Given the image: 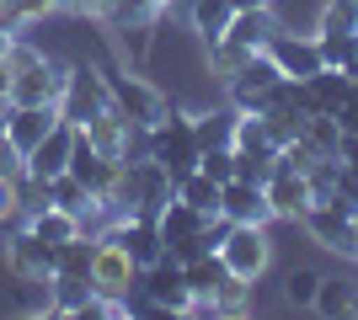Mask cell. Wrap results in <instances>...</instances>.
Listing matches in <instances>:
<instances>
[{
	"mask_svg": "<svg viewBox=\"0 0 358 320\" xmlns=\"http://www.w3.org/2000/svg\"><path fill=\"white\" fill-rule=\"evenodd\" d=\"M268 203H273V219L299 224V219H305V208L315 203L310 182H305V171H273V176H268Z\"/></svg>",
	"mask_w": 358,
	"mask_h": 320,
	"instance_id": "cell-15",
	"label": "cell"
},
{
	"mask_svg": "<svg viewBox=\"0 0 358 320\" xmlns=\"http://www.w3.org/2000/svg\"><path fill=\"white\" fill-rule=\"evenodd\" d=\"M193 305L198 299L187 289V273H182V261L171 251L139 273V294L129 299V310H150V315H193Z\"/></svg>",
	"mask_w": 358,
	"mask_h": 320,
	"instance_id": "cell-2",
	"label": "cell"
},
{
	"mask_svg": "<svg viewBox=\"0 0 358 320\" xmlns=\"http://www.w3.org/2000/svg\"><path fill=\"white\" fill-rule=\"evenodd\" d=\"M353 32H358V0H327L315 38H353Z\"/></svg>",
	"mask_w": 358,
	"mask_h": 320,
	"instance_id": "cell-30",
	"label": "cell"
},
{
	"mask_svg": "<svg viewBox=\"0 0 358 320\" xmlns=\"http://www.w3.org/2000/svg\"><path fill=\"white\" fill-rule=\"evenodd\" d=\"M220 261H224V273L257 283V277L273 267V235H268V224H230V229H224V241H220Z\"/></svg>",
	"mask_w": 358,
	"mask_h": 320,
	"instance_id": "cell-5",
	"label": "cell"
},
{
	"mask_svg": "<svg viewBox=\"0 0 358 320\" xmlns=\"http://www.w3.org/2000/svg\"><path fill=\"white\" fill-rule=\"evenodd\" d=\"M102 107H113V80H107L102 64H64V91H59V118L80 123L96 118Z\"/></svg>",
	"mask_w": 358,
	"mask_h": 320,
	"instance_id": "cell-4",
	"label": "cell"
},
{
	"mask_svg": "<svg viewBox=\"0 0 358 320\" xmlns=\"http://www.w3.org/2000/svg\"><path fill=\"white\" fill-rule=\"evenodd\" d=\"M315 289H321V273H315V267H294V273L284 277V305H294V310H310Z\"/></svg>",
	"mask_w": 358,
	"mask_h": 320,
	"instance_id": "cell-33",
	"label": "cell"
},
{
	"mask_svg": "<svg viewBox=\"0 0 358 320\" xmlns=\"http://www.w3.org/2000/svg\"><path fill=\"white\" fill-rule=\"evenodd\" d=\"M230 150L236 155H278V144L268 139V128H262V112H236V134H230Z\"/></svg>",
	"mask_w": 358,
	"mask_h": 320,
	"instance_id": "cell-26",
	"label": "cell"
},
{
	"mask_svg": "<svg viewBox=\"0 0 358 320\" xmlns=\"http://www.w3.org/2000/svg\"><path fill=\"white\" fill-rule=\"evenodd\" d=\"M348 75H353V80H358V59H353V64H348Z\"/></svg>",
	"mask_w": 358,
	"mask_h": 320,
	"instance_id": "cell-44",
	"label": "cell"
},
{
	"mask_svg": "<svg viewBox=\"0 0 358 320\" xmlns=\"http://www.w3.org/2000/svg\"><path fill=\"white\" fill-rule=\"evenodd\" d=\"M198 134H193V112L187 107H166V118L150 128V160H161L171 176L198 171Z\"/></svg>",
	"mask_w": 358,
	"mask_h": 320,
	"instance_id": "cell-3",
	"label": "cell"
},
{
	"mask_svg": "<svg viewBox=\"0 0 358 320\" xmlns=\"http://www.w3.org/2000/svg\"><path fill=\"white\" fill-rule=\"evenodd\" d=\"M0 261H6V273H11L16 283H48V277H54V245L38 241L27 224L6 235V245H0Z\"/></svg>",
	"mask_w": 358,
	"mask_h": 320,
	"instance_id": "cell-8",
	"label": "cell"
},
{
	"mask_svg": "<svg viewBox=\"0 0 358 320\" xmlns=\"http://www.w3.org/2000/svg\"><path fill=\"white\" fill-rule=\"evenodd\" d=\"M193 134H198V150H214V144H230V134H236V107H203V112H193Z\"/></svg>",
	"mask_w": 358,
	"mask_h": 320,
	"instance_id": "cell-25",
	"label": "cell"
},
{
	"mask_svg": "<svg viewBox=\"0 0 358 320\" xmlns=\"http://www.w3.org/2000/svg\"><path fill=\"white\" fill-rule=\"evenodd\" d=\"M6 112H11V102H0V134H6Z\"/></svg>",
	"mask_w": 358,
	"mask_h": 320,
	"instance_id": "cell-42",
	"label": "cell"
},
{
	"mask_svg": "<svg viewBox=\"0 0 358 320\" xmlns=\"http://www.w3.org/2000/svg\"><path fill=\"white\" fill-rule=\"evenodd\" d=\"M177 198L193 203L198 213H220V182L203 171H187V176H177Z\"/></svg>",
	"mask_w": 358,
	"mask_h": 320,
	"instance_id": "cell-31",
	"label": "cell"
},
{
	"mask_svg": "<svg viewBox=\"0 0 358 320\" xmlns=\"http://www.w3.org/2000/svg\"><path fill=\"white\" fill-rule=\"evenodd\" d=\"M161 16H166V0H113L102 11V22L118 32V38H129V32H134V38H150V32L161 27Z\"/></svg>",
	"mask_w": 358,
	"mask_h": 320,
	"instance_id": "cell-17",
	"label": "cell"
},
{
	"mask_svg": "<svg viewBox=\"0 0 358 320\" xmlns=\"http://www.w3.org/2000/svg\"><path fill=\"white\" fill-rule=\"evenodd\" d=\"M54 11H70V0H11V6H6V22H11L16 32H27L32 22H43V16H54Z\"/></svg>",
	"mask_w": 358,
	"mask_h": 320,
	"instance_id": "cell-32",
	"label": "cell"
},
{
	"mask_svg": "<svg viewBox=\"0 0 358 320\" xmlns=\"http://www.w3.org/2000/svg\"><path fill=\"white\" fill-rule=\"evenodd\" d=\"M113 0H70V11H80V16H102Z\"/></svg>",
	"mask_w": 358,
	"mask_h": 320,
	"instance_id": "cell-39",
	"label": "cell"
},
{
	"mask_svg": "<svg viewBox=\"0 0 358 320\" xmlns=\"http://www.w3.org/2000/svg\"><path fill=\"white\" fill-rule=\"evenodd\" d=\"M299 229H305L321 251L353 261V219H348L343 208H331V203H310V208H305V219H299Z\"/></svg>",
	"mask_w": 358,
	"mask_h": 320,
	"instance_id": "cell-12",
	"label": "cell"
},
{
	"mask_svg": "<svg viewBox=\"0 0 358 320\" xmlns=\"http://www.w3.org/2000/svg\"><path fill=\"white\" fill-rule=\"evenodd\" d=\"M209 219H214V213H198L193 203L171 198L161 213H155V229H161L166 245H177V241H187V235H203V224H209Z\"/></svg>",
	"mask_w": 358,
	"mask_h": 320,
	"instance_id": "cell-19",
	"label": "cell"
},
{
	"mask_svg": "<svg viewBox=\"0 0 358 320\" xmlns=\"http://www.w3.org/2000/svg\"><path fill=\"white\" fill-rule=\"evenodd\" d=\"M91 257H96V235H75V241L54 245V273H64V277H91Z\"/></svg>",
	"mask_w": 358,
	"mask_h": 320,
	"instance_id": "cell-28",
	"label": "cell"
},
{
	"mask_svg": "<svg viewBox=\"0 0 358 320\" xmlns=\"http://www.w3.org/2000/svg\"><path fill=\"white\" fill-rule=\"evenodd\" d=\"M139 273H145V267H139V261L129 257L118 241L96 235V257H91V289L102 294V299H123V305H129V299L139 294Z\"/></svg>",
	"mask_w": 358,
	"mask_h": 320,
	"instance_id": "cell-6",
	"label": "cell"
},
{
	"mask_svg": "<svg viewBox=\"0 0 358 320\" xmlns=\"http://www.w3.org/2000/svg\"><path fill=\"white\" fill-rule=\"evenodd\" d=\"M16 219H22V208H16V182L0 176V224H16Z\"/></svg>",
	"mask_w": 358,
	"mask_h": 320,
	"instance_id": "cell-37",
	"label": "cell"
},
{
	"mask_svg": "<svg viewBox=\"0 0 358 320\" xmlns=\"http://www.w3.org/2000/svg\"><path fill=\"white\" fill-rule=\"evenodd\" d=\"M278 80H284V70H278L268 54H252V64H246V70L224 86V96H230V107H236V112H268L273 91H278Z\"/></svg>",
	"mask_w": 358,
	"mask_h": 320,
	"instance_id": "cell-9",
	"label": "cell"
},
{
	"mask_svg": "<svg viewBox=\"0 0 358 320\" xmlns=\"http://www.w3.org/2000/svg\"><path fill=\"white\" fill-rule=\"evenodd\" d=\"M310 310L321 320H348L358 315V289H353V277H321V289H315Z\"/></svg>",
	"mask_w": 358,
	"mask_h": 320,
	"instance_id": "cell-20",
	"label": "cell"
},
{
	"mask_svg": "<svg viewBox=\"0 0 358 320\" xmlns=\"http://www.w3.org/2000/svg\"><path fill=\"white\" fill-rule=\"evenodd\" d=\"M278 27H284V22L273 16V6H257V11H236V16H230V32H224V38H236V43H246V48H257V54H262V48H268V38H273Z\"/></svg>",
	"mask_w": 358,
	"mask_h": 320,
	"instance_id": "cell-21",
	"label": "cell"
},
{
	"mask_svg": "<svg viewBox=\"0 0 358 320\" xmlns=\"http://www.w3.org/2000/svg\"><path fill=\"white\" fill-rule=\"evenodd\" d=\"M48 176H32V171H22V176H16V208H22V219H27V213H38V208H48Z\"/></svg>",
	"mask_w": 358,
	"mask_h": 320,
	"instance_id": "cell-34",
	"label": "cell"
},
{
	"mask_svg": "<svg viewBox=\"0 0 358 320\" xmlns=\"http://www.w3.org/2000/svg\"><path fill=\"white\" fill-rule=\"evenodd\" d=\"M22 224H27L32 235H38V241H48V245H64V241H75V235H80V213L59 208V203H48V208L27 213Z\"/></svg>",
	"mask_w": 358,
	"mask_h": 320,
	"instance_id": "cell-22",
	"label": "cell"
},
{
	"mask_svg": "<svg viewBox=\"0 0 358 320\" xmlns=\"http://www.w3.org/2000/svg\"><path fill=\"white\" fill-rule=\"evenodd\" d=\"M22 171H27V155H22V150L11 144V139L0 134V176H6V182H16Z\"/></svg>",
	"mask_w": 358,
	"mask_h": 320,
	"instance_id": "cell-36",
	"label": "cell"
},
{
	"mask_svg": "<svg viewBox=\"0 0 358 320\" xmlns=\"http://www.w3.org/2000/svg\"><path fill=\"white\" fill-rule=\"evenodd\" d=\"M107 80H113V107H118V112L134 123V128H155V123L166 118L171 96H166L155 80L129 75V70H107Z\"/></svg>",
	"mask_w": 358,
	"mask_h": 320,
	"instance_id": "cell-7",
	"label": "cell"
},
{
	"mask_svg": "<svg viewBox=\"0 0 358 320\" xmlns=\"http://www.w3.org/2000/svg\"><path fill=\"white\" fill-rule=\"evenodd\" d=\"M230 16H236L230 0H187V22H193V32L203 43H214V38L230 32Z\"/></svg>",
	"mask_w": 358,
	"mask_h": 320,
	"instance_id": "cell-24",
	"label": "cell"
},
{
	"mask_svg": "<svg viewBox=\"0 0 358 320\" xmlns=\"http://www.w3.org/2000/svg\"><path fill=\"white\" fill-rule=\"evenodd\" d=\"M220 219H230V224H273L268 187L246 182V176H230L220 187Z\"/></svg>",
	"mask_w": 358,
	"mask_h": 320,
	"instance_id": "cell-13",
	"label": "cell"
},
{
	"mask_svg": "<svg viewBox=\"0 0 358 320\" xmlns=\"http://www.w3.org/2000/svg\"><path fill=\"white\" fill-rule=\"evenodd\" d=\"M48 289H54V315H80V310H86V299L96 289H91V277H64V273H54L48 277Z\"/></svg>",
	"mask_w": 358,
	"mask_h": 320,
	"instance_id": "cell-29",
	"label": "cell"
},
{
	"mask_svg": "<svg viewBox=\"0 0 358 320\" xmlns=\"http://www.w3.org/2000/svg\"><path fill=\"white\" fill-rule=\"evenodd\" d=\"M102 235H107V241H118L123 251L139 261V267H150V261L166 257V241H161V229H155V219H150V213H118Z\"/></svg>",
	"mask_w": 358,
	"mask_h": 320,
	"instance_id": "cell-11",
	"label": "cell"
},
{
	"mask_svg": "<svg viewBox=\"0 0 358 320\" xmlns=\"http://www.w3.org/2000/svg\"><path fill=\"white\" fill-rule=\"evenodd\" d=\"M236 11H257V6H273V0H230Z\"/></svg>",
	"mask_w": 358,
	"mask_h": 320,
	"instance_id": "cell-41",
	"label": "cell"
},
{
	"mask_svg": "<svg viewBox=\"0 0 358 320\" xmlns=\"http://www.w3.org/2000/svg\"><path fill=\"white\" fill-rule=\"evenodd\" d=\"M198 171H203V176H214V182H230V176H236V150H230V144H214V150H203L198 155Z\"/></svg>",
	"mask_w": 358,
	"mask_h": 320,
	"instance_id": "cell-35",
	"label": "cell"
},
{
	"mask_svg": "<svg viewBox=\"0 0 358 320\" xmlns=\"http://www.w3.org/2000/svg\"><path fill=\"white\" fill-rule=\"evenodd\" d=\"M70 155H75V123L59 118L38 144H32L27 171H32V176H59V171H70Z\"/></svg>",
	"mask_w": 358,
	"mask_h": 320,
	"instance_id": "cell-16",
	"label": "cell"
},
{
	"mask_svg": "<svg viewBox=\"0 0 358 320\" xmlns=\"http://www.w3.org/2000/svg\"><path fill=\"white\" fill-rule=\"evenodd\" d=\"M59 123V107H11L6 112V139H11L22 155H32V144Z\"/></svg>",
	"mask_w": 358,
	"mask_h": 320,
	"instance_id": "cell-18",
	"label": "cell"
},
{
	"mask_svg": "<svg viewBox=\"0 0 358 320\" xmlns=\"http://www.w3.org/2000/svg\"><path fill=\"white\" fill-rule=\"evenodd\" d=\"M278 70H284L289 80H310L315 70H327V59H321V43H315V32H289L278 27L268 38V48H262Z\"/></svg>",
	"mask_w": 358,
	"mask_h": 320,
	"instance_id": "cell-10",
	"label": "cell"
},
{
	"mask_svg": "<svg viewBox=\"0 0 358 320\" xmlns=\"http://www.w3.org/2000/svg\"><path fill=\"white\" fill-rule=\"evenodd\" d=\"M6 64H11V91H6V102H11V107H59L64 64L48 59L27 32L16 38V48H11V59H6Z\"/></svg>",
	"mask_w": 358,
	"mask_h": 320,
	"instance_id": "cell-1",
	"label": "cell"
},
{
	"mask_svg": "<svg viewBox=\"0 0 358 320\" xmlns=\"http://www.w3.org/2000/svg\"><path fill=\"white\" fill-rule=\"evenodd\" d=\"M6 91H11V64H0V102H6Z\"/></svg>",
	"mask_w": 358,
	"mask_h": 320,
	"instance_id": "cell-40",
	"label": "cell"
},
{
	"mask_svg": "<svg viewBox=\"0 0 358 320\" xmlns=\"http://www.w3.org/2000/svg\"><path fill=\"white\" fill-rule=\"evenodd\" d=\"M299 91H305V118H310V112H331V118H337L343 102L353 96V75L327 64V70H315L310 80H299Z\"/></svg>",
	"mask_w": 358,
	"mask_h": 320,
	"instance_id": "cell-14",
	"label": "cell"
},
{
	"mask_svg": "<svg viewBox=\"0 0 358 320\" xmlns=\"http://www.w3.org/2000/svg\"><path fill=\"white\" fill-rule=\"evenodd\" d=\"M16 38H22V32H16V27H6V22H0V64L11 59V48H16Z\"/></svg>",
	"mask_w": 358,
	"mask_h": 320,
	"instance_id": "cell-38",
	"label": "cell"
},
{
	"mask_svg": "<svg viewBox=\"0 0 358 320\" xmlns=\"http://www.w3.org/2000/svg\"><path fill=\"white\" fill-rule=\"evenodd\" d=\"M203 48H209V75L220 80V86H230V80L252 64V54H257V48L236 43V38H214V43H203Z\"/></svg>",
	"mask_w": 358,
	"mask_h": 320,
	"instance_id": "cell-23",
	"label": "cell"
},
{
	"mask_svg": "<svg viewBox=\"0 0 358 320\" xmlns=\"http://www.w3.org/2000/svg\"><path fill=\"white\" fill-rule=\"evenodd\" d=\"M182 273H187L193 299H203V305H209L214 294H220V283L230 277V273H224V261H220V251H209V257H198V261H182Z\"/></svg>",
	"mask_w": 358,
	"mask_h": 320,
	"instance_id": "cell-27",
	"label": "cell"
},
{
	"mask_svg": "<svg viewBox=\"0 0 358 320\" xmlns=\"http://www.w3.org/2000/svg\"><path fill=\"white\" fill-rule=\"evenodd\" d=\"M353 261H358V219H353Z\"/></svg>",
	"mask_w": 358,
	"mask_h": 320,
	"instance_id": "cell-43",
	"label": "cell"
}]
</instances>
